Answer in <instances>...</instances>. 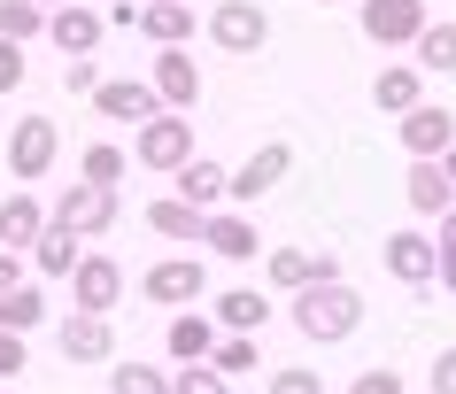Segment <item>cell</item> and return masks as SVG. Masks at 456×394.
Returning <instances> with one entry per match:
<instances>
[{
	"mask_svg": "<svg viewBox=\"0 0 456 394\" xmlns=\"http://www.w3.org/2000/svg\"><path fill=\"white\" fill-rule=\"evenodd\" d=\"M287 318H294V333L310 348H333V341H348L363 325V294L348 286V278H333V286H310V294H294L287 302Z\"/></svg>",
	"mask_w": 456,
	"mask_h": 394,
	"instance_id": "6da1fadb",
	"label": "cell"
},
{
	"mask_svg": "<svg viewBox=\"0 0 456 394\" xmlns=\"http://www.w3.org/2000/svg\"><path fill=\"white\" fill-rule=\"evenodd\" d=\"M117 217H124V201L109 194V186H86V178H70V186L47 201V224H62L70 240H101Z\"/></svg>",
	"mask_w": 456,
	"mask_h": 394,
	"instance_id": "7a4b0ae2",
	"label": "cell"
},
{
	"mask_svg": "<svg viewBox=\"0 0 456 394\" xmlns=\"http://www.w3.org/2000/svg\"><path fill=\"white\" fill-rule=\"evenodd\" d=\"M132 163L155 171V178H178L193 163V117H147L132 132Z\"/></svg>",
	"mask_w": 456,
	"mask_h": 394,
	"instance_id": "3957f363",
	"label": "cell"
},
{
	"mask_svg": "<svg viewBox=\"0 0 456 394\" xmlns=\"http://www.w3.org/2000/svg\"><path fill=\"white\" fill-rule=\"evenodd\" d=\"M140 294L163 302L170 318H178V310H193V302H209V263H201V255H163V263H147Z\"/></svg>",
	"mask_w": 456,
	"mask_h": 394,
	"instance_id": "277c9868",
	"label": "cell"
},
{
	"mask_svg": "<svg viewBox=\"0 0 456 394\" xmlns=\"http://www.w3.org/2000/svg\"><path fill=\"white\" fill-rule=\"evenodd\" d=\"M147 93L163 117H193L201 109V62L186 47H155V70H147Z\"/></svg>",
	"mask_w": 456,
	"mask_h": 394,
	"instance_id": "5b68a950",
	"label": "cell"
},
{
	"mask_svg": "<svg viewBox=\"0 0 456 394\" xmlns=\"http://www.w3.org/2000/svg\"><path fill=\"white\" fill-rule=\"evenodd\" d=\"M264 278L294 302V294H310V286H333V278H340V255H333V247H271V255H264Z\"/></svg>",
	"mask_w": 456,
	"mask_h": 394,
	"instance_id": "8992f818",
	"label": "cell"
},
{
	"mask_svg": "<svg viewBox=\"0 0 456 394\" xmlns=\"http://www.w3.org/2000/svg\"><path fill=\"white\" fill-rule=\"evenodd\" d=\"M287 171H294V148H287V140H264L240 171H224V209H256V201H264Z\"/></svg>",
	"mask_w": 456,
	"mask_h": 394,
	"instance_id": "52a82bcc",
	"label": "cell"
},
{
	"mask_svg": "<svg viewBox=\"0 0 456 394\" xmlns=\"http://www.w3.org/2000/svg\"><path fill=\"white\" fill-rule=\"evenodd\" d=\"M264 39H271L264 0H216L209 8V47L216 54H264Z\"/></svg>",
	"mask_w": 456,
	"mask_h": 394,
	"instance_id": "ba28073f",
	"label": "cell"
},
{
	"mask_svg": "<svg viewBox=\"0 0 456 394\" xmlns=\"http://www.w3.org/2000/svg\"><path fill=\"white\" fill-rule=\"evenodd\" d=\"M117 302H124V263H117V255H77L70 310H77V318H117Z\"/></svg>",
	"mask_w": 456,
	"mask_h": 394,
	"instance_id": "9c48e42d",
	"label": "cell"
},
{
	"mask_svg": "<svg viewBox=\"0 0 456 394\" xmlns=\"http://www.w3.org/2000/svg\"><path fill=\"white\" fill-rule=\"evenodd\" d=\"M54 155H62L54 117H16V132H8V178H16V186H24V178H47Z\"/></svg>",
	"mask_w": 456,
	"mask_h": 394,
	"instance_id": "30bf717a",
	"label": "cell"
},
{
	"mask_svg": "<svg viewBox=\"0 0 456 394\" xmlns=\"http://www.w3.org/2000/svg\"><path fill=\"white\" fill-rule=\"evenodd\" d=\"M356 24L371 47H410L433 16H426V0H356Z\"/></svg>",
	"mask_w": 456,
	"mask_h": 394,
	"instance_id": "8fae6325",
	"label": "cell"
},
{
	"mask_svg": "<svg viewBox=\"0 0 456 394\" xmlns=\"http://www.w3.org/2000/svg\"><path fill=\"white\" fill-rule=\"evenodd\" d=\"M395 132H403L410 163H441V155L456 148V117H449V109H433V101H418L410 117H395Z\"/></svg>",
	"mask_w": 456,
	"mask_h": 394,
	"instance_id": "7c38bea8",
	"label": "cell"
},
{
	"mask_svg": "<svg viewBox=\"0 0 456 394\" xmlns=\"http://www.w3.org/2000/svg\"><path fill=\"white\" fill-rule=\"evenodd\" d=\"M47 232V201L31 186H8L0 194V255H31V240Z\"/></svg>",
	"mask_w": 456,
	"mask_h": 394,
	"instance_id": "4fadbf2b",
	"label": "cell"
},
{
	"mask_svg": "<svg viewBox=\"0 0 456 394\" xmlns=\"http://www.w3.org/2000/svg\"><path fill=\"white\" fill-rule=\"evenodd\" d=\"M201 240H209V255H224V263H256L264 232H256L248 209H209V217H201Z\"/></svg>",
	"mask_w": 456,
	"mask_h": 394,
	"instance_id": "5bb4252c",
	"label": "cell"
},
{
	"mask_svg": "<svg viewBox=\"0 0 456 394\" xmlns=\"http://www.w3.org/2000/svg\"><path fill=\"white\" fill-rule=\"evenodd\" d=\"M101 39H109V24H101V8H86V0H70V8H54V16H47V47H62V62L94 54Z\"/></svg>",
	"mask_w": 456,
	"mask_h": 394,
	"instance_id": "9a60e30c",
	"label": "cell"
},
{
	"mask_svg": "<svg viewBox=\"0 0 456 394\" xmlns=\"http://www.w3.org/2000/svg\"><path fill=\"white\" fill-rule=\"evenodd\" d=\"M54 341H62V364H117V325L109 318H77L70 310Z\"/></svg>",
	"mask_w": 456,
	"mask_h": 394,
	"instance_id": "2e32d148",
	"label": "cell"
},
{
	"mask_svg": "<svg viewBox=\"0 0 456 394\" xmlns=\"http://www.w3.org/2000/svg\"><path fill=\"white\" fill-rule=\"evenodd\" d=\"M94 109L109 124H147V117H163L155 109V93H147V77H101L94 85Z\"/></svg>",
	"mask_w": 456,
	"mask_h": 394,
	"instance_id": "e0dca14e",
	"label": "cell"
},
{
	"mask_svg": "<svg viewBox=\"0 0 456 394\" xmlns=\"http://www.w3.org/2000/svg\"><path fill=\"white\" fill-rule=\"evenodd\" d=\"M132 31H140L147 47H186V39H193V8H186V0H140Z\"/></svg>",
	"mask_w": 456,
	"mask_h": 394,
	"instance_id": "ac0fdd59",
	"label": "cell"
},
{
	"mask_svg": "<svg viewBox=\"0 0 456 394\" xmlns=\"http://www.w3.org/2000/svg\"><path fill=\"white\" fill-rule=\"evenodd\" d=\"M379 263H387V278H403V286H433V240L426 232H387Z\"/></svg>",
	"mask_w": 456,
	"mask_h": 394,
	"instance_id": "d6986e66",
	"label": "cell"
},
{
	"mask_svg": "<svg viewBox=\"0 0 456 394\" xmlns=\"http://www.w3.org/2000/svg\"><path fill=\"white\" fill-rule=\"evenodd\" d=\"M426 101V70H410V62H387L379 77H371V109L379 117H410Z\"/></svg>",
	"mask_w": 456,
	"mask_h": 394,
	"instance_id": "ffe728a7",
	"label": "cell"
},
{
	"mask_svg": "<svg viewBox=\"0 0 456 394\" xmlns=\"http://www.w3.org/2000/svg\"><path fill=\"white\" fill-rule=\"evenodd\" d=\"M163 348H170V364H209V348H216L209 310H178V318H170V333H163Z\"/></svg>",
	"mask_w": 456,
	"mask_h": 394,
	"instance_id": "44dd1931",
	"label": "cell"
},
{
	"mask_svg": "<svg viewBox=\"0 0 456 394\" xmlns=\"http://www.w3.org/2000/svg\"><path fill=\"white\" fill-rule=\"evenodd\" d=\"M170 186H178L170 201H186V209H201V217H209V209H224V163H209V155H193Z\"/></svg>",
	"mask_w": 456,
	"mask_h": 394,
	"instance_id": "7402d4cb",
	"label": "cell"
},
{
	"mask_svg": "<svg viewBox=\"0 0 456 394\" xmlns=\"http://www.w3.org/2000/svg\"><path fill=\"white\" fill-rule=\"evenodd\" d=\"M216 310H209V325L216 333H264L271 325V302L256 294V286H232V294H209Z\"/></svg>",
	"mask_w": 456,
	"mask_h": 394,
	"instance_id": "603a6c76",
	"label": "cell"
},
{
	"mask_svg": "<svg viewBox=\"0 0 456 394\" xmlns=\"http://www.w3.org/2000/svg\"><path fill=\"white\" fill-rule=\"evenodd\" d=\"M403 201L418 209V217H449V209H456V186L441 178V163H410V178H403Z\"/></svg>",
	"mask_w": 456,
	"mask_h": 394,
	"instance_id": "cb8c5ba5",
	"label": "cell"
},
{
	"mask_svg": "<svg viewBox=\"0 0 456 394\" xmlns=\"http://www.w3.org/2000/svg\"><path fill=\"white\" fill-rule=\"evenodd\" d=\"M77 255H86V240H70V232H62V224H47V232H39V240H31V271L39 278H70L77 271Z\"/></svg>",
	"mask_w": 456,
	"mask_h": 394,
	"instance_id": "d4e9b609",
	"label": "cell"
},
{
	"mask_svg": "<svg viewBox=\"0 0 456 394\" xmlns=\"http://www.w3.org/2000/svg\"><path fill=\"white\" fill-rule=\"evenodd\" d=\"M410 70H441V77H456V24L441 16V24H426L418 39H410Z\"/></svg>",
	"mask_w": 456,
	"mask_h": 394,
	"instance_id": "484cf974",
	"label": "cell"
},
{
	"mask_svg": "<svg viewBox=\"0 0 456 394\" xmlns=\"http://www.w3.org/2000/svg\"><path fill=\"white\" fill-rule=\"evenodd\" d=\"M31 325H47V294H39V286H31V278H24L16 294L0 302V333H16V341H24Z\"/></svg>",
	"mask_w": 456,
	"mask_h": 394,
	"instance_id": "4316f807",
	"label": "cell"
},
{
	"mask_svg": "<svg viewBox=\"0 0 456 394\" xmlns=\"http://www.w3.org/2000/svg\"><path fill=\"white\" fill-rule=\"evenodd\" d=\"M264 356H256V333H216V348H209V371L216 379H240V371H256Z\"/></svg>",
	"mask_w": 456,
	"mask_h": 394,
	"instance_id": "83f0119b",
	"label": "cell"
},
{
	"mask_svg": "<svg viewBox=\"0 0 456 394\" xmlns=\"http://www.w3.org/2000/svg\"><path fill=\"white\" fill-rule=\"evenodd\" d=\"M124 171H132V155H124V148H109V140L77 155V178H86V186H109V194H117V186H124Z\"/></svg>",
	"mask_w": 456,
	"mask_h": 394,
	"instance_id": "f1b7e54d",
	"label": "cell"
},
{
	"mask_svg": "<svg viewBox=\"0 0 456 394\" xmlns=\"http://www.w3.org/2000/svg\"><path fill=\"white\" fill-rule=\"evenodd\" d=\"M0 39H8V47L47 39V8H31V0H0Z\"/></svg>",
	"mask_w": 456,
	"mask_h": 394,
	"instance_id": "f546056e",
	"label": "cell"
},
{
	"mask_svg": "<svg viewBox=\"0 0 456 394\" xmlns=\"http://www.w3.org/2000/svg\"><path fill=\"white\" fill-rule=\"evenodd\" d=\"M147 232H163V240H201V209H186V201H155V209H147Z\"/></svg>",
	"mask_w": 456,
	"mask_h": 394,
	"instance_id": "4dcf8cb0",
	"label": "cell"
},
{
	"mask_svg": "<svg viewBox=\"0 0 456 394\" xmlns=\"http://www.w3.org/2000/svg\"><path fill=\"white\" fill-rule=\"evenodd\" d=\"M109 394H170L163 364H109Z\"/></svg>",
	"mask_w": 456,
	"mask_h": 394,
	"instance_id": "1f68e13d",
	"label": "cell"
},
{
	"mask_svg": "<svg viewBox=\"0 0 456 394\" xmlns=\"http://www.w3.org/2000/svg\"><path fill=\"white\" fill-rule=\"evenodd\" d=\"M433 224H441V232H426V240H433V278L456 294V209H449V217H433Z\"/></svg>",
	"mask_w": 456,
	"mask_h": 394,
	"instance_id": "d6a6232c",
	"label": "cell"
},
{
	"mask_svg": "<svg viewBox=\"0 0 456 394\" xmlns=\"http://www.w3.org/2000/svg\"><path fill=\"white\" fill-rule=\"evenodd\" d=\"M264 394H325V371H317V364H279Z\"/></svg>",
	"mask_w": 456,
	"mask_h": 394,
	"instance_id": "836d02e7",
	"label": "cell"
},
{
	"mask_svg": "<svg viewBox=\"0 0 456 394\" xmlns=\"http://www.w3.org/2000/svg\"><path fill=\"white\" fill-rule=\"evenodd\" d=\"M170 394H232V379H216L209 364H178L170 371Z\"/></svg>",
	"mask_w": 456,
	"mask_h": 394,
	"instance_id": "e575fe53",
	"label": "cell"
},
{
	"mask_svg": "<svg viewBox=\"0 0 456 394\" xmlns=\"http://www.w3.org/2000/svg\"><path fill=\"white\" fill-rule=\"evenodd\" d=\"M24 77H31V54H24V47H8V39H0V101L16 93Z\"/></svg>",
	"mask_w": 456,
	"mask_h": 394,
	"instance_id": "d590c367",
	"label": "cell"
},
{
	"mask_svg": "<svg viewBox=\"0 0 456 394\" xmlns=\"http://www.w3.org/2000/svg\"><path fill=\"white\" fill-rule=\"evenodd\" d=\"M348 394H403V371L371 364V371H356V379H348Z\"/></svg>",
	"mask_w": 456,
	"mask_h": 394,
	"instance_id": "8d00e7d4",
	"label": "cell"
},
{
	"mask_svg": "<svg viewBox=\"0 0 456 394\" xmlns=\"http://www.w3.org/2000/svg\"><path fill=\"white\" fill-rule=\"evenodd\" d=\"M62 85H70V93H94V85H101V62H94V54L62 62Z\"/></svg>",
	"mask_w": 456,
	"mask_h": 394,
	"instance_id": "74e56055",
	"label": "cell"
},
{
	"mask_svg": "<svg viewBox=\"0 0 456 394\" xmlns=\"http://www.w3.org/2000/svg\"><path fill=\"white\" fill-rule=\"evenodd\" d=\"M24 341H16V333H0V387H8V379H24Z\"/></svg>",
	"mask_w": 456,
	"mask_h": 394,
	"instance_id": "f35d334b",
	"label": "cell"
},
{
	"mask_svg": "<svg viewBox=\"0 0 456 394\" xmlns=\"http://www.w3.org/2000/svg\"><path fill=\"white\" fill-rule=\"evenodd\" d=\"M24 278H31V263H24V255H0V302L16 294V286H24Z\"/></svg>",
	"mask_w": 456,
	"mask_h": 394,
	"instance_id": "ab89813d",
	"label": "cell"
},
{
	"mask_svg": "<svg viewBox=\"0 0 456 394\" xmlns=\"http://www.w3.org/2000/svg\"><path fill=\"white\" fill-rule=\"evenodd\" d=\"M433 394H456V348H441V356H433Z\"/></svg>",
	"mask_w": 456,
	"mask_h": 394,
	"instance_id": "60d3db41",
	"label": "cell"
},
{
	"mask_svg": "<svg viewBox=\"0 0 456 394\" xmlns=\"http://www.w3.org/2000/svg\"><path fill=\"white\" fill-rule=\"evenodd\" d=\"M441 178H449V186H456V148H449V155H441Z\"/></svg>",
	"mask_w": 456,
	"mask_h": 394,
	"instance_id": "b9f144b4",
	"label": "cell"
},
{
	"mask_svg": "<svg viewBox=\"0 0 456 394\" xmlns=\"http://www.w3.org/2000/svg\"><path fill=\"white\" fill-rule=\"evenodd\" d=\"M31 8H47V16H54V8H70V0H31Z\"/></svg>",
	"mask_w": 456,
	"mask_h": 394,
	"instance_id": "7bdbcfd3",
	"label": "cell"
},
{
	"mask_svg": "<svg viewBox=\"0 0 456 394\" xmlns=\"http://www.w3.org/2000/svg\"><path fill=\"white\" fill-rule=\"evenodd\" d=\"M317 8H348V0H317Z\"/></svg>",
	"mask_w": 456,
	"mask_h": 394,
	"instance_id": "ee69618b",
	"label": "cell"
},
{
	"mask_svg": "<svg viewBox=\"0 0 456 394\" xmlns=\"http://www.w3.org/2000/svg\"><path fill=\"white\" fill-rule=\"evenodd\" d=\"M186 8H193V0H186Z\"/></svg>",
	"mask_w": 456,
	"mask_h": 394,
	"instance_id": "f6af8a7d",
	"label": "cell"
}]
</instances>
